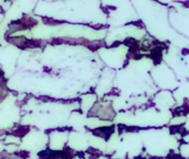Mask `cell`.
Returning <instances> with one entry per match:
<instances>
[{
	"mask_svg": "<svg viewBox=\"0 0 189 159\" xmlns=\"http://www.w3.org/2000/svg\"><path fill=\"white\" fill-rule=\"evenodd\" d=\"M135 159H146V158H145V157H136Z\"/></svg>",
	"mask_w": 189,
	"mask_h": 159,
	"instance_id": "2",
	"label": "cell"
},
{
	"mask_svg": "<svg viewBox=\"0 0 189 159\" xmlns=\"http://www.w3.org/2000/svg\"><path fill=\"white\" fill-rule=\"evenodd\" d=\"M149 159H164V158H160V157H150Z\"/></svg>",
	"mask_w": 189,
	"mask_h": 159,
	"instance_id": "1",
	"label": "cell"
}]
</instances>
